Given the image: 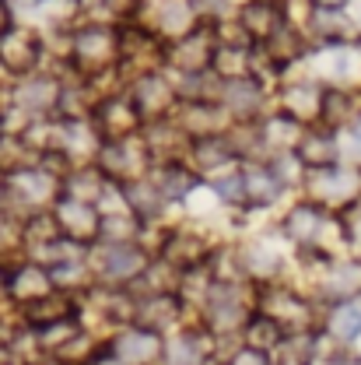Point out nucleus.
<instances>
[{
    "instance_id": "f257e3e1",
    "label": "nucleus",
    "mask_w": 361,
    "mask_h": 365,
    "mask_svg": "<svg viewBox=\"0 0 361 365\" xmlns=\"http://www.w3.org/2000/svg\"><path fill=\"white\" fill-rule=\"evenodd\" d=\"M151 257L144 253V246L137 242H105L102 260H98V274L109 288H130L137 277L147 271Z\"/></svg>"
},
{
    "instance_id": "f03ea898",
    "label": "nucleus",
    "mask_w": 361,
    "mask_h": 365,
    "mask_svg": "<svg viewBox=\"0 0 361 365\" xmlns=\"http://www.w3.org/2000/svg\"><path fill=\"white\" fill-rule=\"evenodd\" d=\"M109 348L116 351V359H123L127 365H155L165 355V337L147 330V327L127 323V327H120L113 334Z\"/></svg>"
},
{
    "instance_id": "7ed1b4c3",
    "label": "nucleus",
    "mask_w": 361,
    "mask_h": 365,
    "mask_svg": "<svg viewBox=\"0 0 361 365\" xmlns=\"http://www.w3.org/2000/svg\"><path fill=\"white\" fill-rule=\"evenodd\" d=\"M53 218H56V225H60V235H67V239H74V242H85L88 246V239H98V222H102V215L95 211V204L88 200H74V197H56V207H53Z\"/></svg>"
},
{
    "instance_id": "20e7f679",
    "label": "nucleus",
    "mask_w": 361,
    "mask_h": 365,
    "mask_svg": "<svg viewBox=\"0 0 361 365\" xmlns=\"http://www.w3.org/2000/svg\"><path fill=\"white\" fill-rule=\"evenodd\" d=\"M309 190L316 193V204H344L355 200L361 190V180L355 169L330 165V169H309Z\"/></svg>"
},
{
    "instance_id": "39448f33",
    "label": "nucleus",
    "mask_w": 361,
    "mask_h": 365,
    "mask_svg": "<svg viewBox=\"0 0 361 365\" xmlns=\"http://www.w3.org/2000/svg\"><path fill=\"white\" fill-rule=\"evenodd\" d=\"M179 313H182L179 292H155V295L137 299L134 323H137V327L155 330V334H165V330H172V323L179 319Z\"/></svg>"
},
{
    "instance_id": "423d86ee",
    "label": "nucleus",
    "mask_w": 361,
    "mask_h": 365,
    "mask_svg": "<svg viewBox=\"0 0 361 365\" xmlns=\"http://www.w3.org/2000/svg\"><path fill=\"white\" fill-rule=\"evenodd\" d=\"M4 292L18 306H25L32 299H43L49 292H56V284L49 277V267H43V264H21V267H14V271L4 277Z\"/></svg>"
},
{
    "instance_id": "0eeeda50",
    "label": "nucleus",
    "mask_w": 361,
    "mask_h": 365,
    "mask_svg": "<svg viewBox=\"0 0 361 365\" xmlns=\"http://www.w3.org/2000/svg\"><path fill=\"white\" fill-rule=\"evenodd\" d=\"M239 334H242V348L260 351V355H277L281 344H284V337H288V330L273 317H267L263 309H253Z\"/></svg>"
},
{
    "instance_id": "6e6552de",
    "label": "nucleus",
    "mask_w": 361,
    "mask_h": 365,
    "mask_svg": "<svg viewBox=\"0 0 361 365\" xmlns=\"http://www.w3.org/2000/svg\"><path fill=\"white\" fill-rule=\"evenodd\" d=\"M67 317H81V309L70 299V292H49L43 299H32V302L21 306V319H25L28 330H39V327H49V323Z\"/></svg>"
},
{
    "instance_id": "1a4fd4ad",
    "label": "nucleus",
    "mask_w": 361,
    "mask_h": 365,
    "mask_svg": "<svg viewBox=\"0 0 361 365\" xmlns=\"http://www.w3.org/2000/svg\"><path fill=\"white\" fill-rule=\"evenodd\" d=\"M326 225H330V218H326L323 204L305 200V204H295V207L288 211V218H284V235H288L291 242H298V246H313L319 235H323Z\"/></svg>"
},
{
    "instance_id": "9d476101",
    "label": "nucleus",
    "mask_w": 361,
    "mask_h": 365,
    "mask_svg": "<svg viewBox=\"0 0 361 365\" xmlns=\"http://www.w3.org/2000/svg\"><path fill=\"white\" fill-rule=\"evenodd\" d=\"M0 60L14 74L32 71V63L39 60V39L32 32H25V29H4L0 32Z\"/></svg>"
},
{
    "instance_id": "9b49d317",
    "label": "nucleus",
    "mask_w": 361,
    "mask_h": 365,
    "mask_svg": "<svg viewBox=\"0 0 361 365\" xmlns=\"http://www.w3.org/2000/svg\"><path fill=\"white\" fill-rule=\"evenodd\" d=\"M74 56L95 63V67H109L113 60H120V36L109 29H85L74 39Z\"/></svg>"
},
{
    "instance_id": "f8f14e48",
    "label": "nucleus",
    "mask_w": 361,
    "mask_h": 365,
    "mask_svg": "<svg viewBox=\"0 0 361 365\" xmlns=\"http://www.w3.org/2000/svg\"><path fill=\"white\" fill-rule=\"evenodd\" d=\"M295 155L305 169H330V165H340V144L333 130H313V134H302V140L295 144Z\"/></svg>"
},
{
    "instance_id": "ddd939ff",
    "label": "nucleus",
    "mask_w": 361,
    "mask_h": 365,
    "mask_svg": "<svg viewBox=\"0 0 361 365\" xmlns=\"http://www.w3.org/2000/svg\"><path fill=\"white\" fill-rule=\"evenodd\" d=\"M221 102L235 120H253L260 109V81L249 74L228 78V81H221Z\"/></svg>"
},
{
    "instance_id": "4468645a",
    "label": "nucleus",
    "mask_w": 361,
    "mask_h": 365,
    "mask_svg": "<svg viewBox=\"0 0 361 365\" xmlns=\"http://www.w3.org/2000/svg\"><path fill=\"white\" fill-rule=\"evenodd\" d=\"M246 204L253 207H271L273 200L284 193V182L273 176L271 165H256V169H246Z\"/></svg>"
},
{
    "instance_id": "2eb2a0df",
    "label": "nucleus",
    "mask_w": 361,
    "mask_h": 365,
    "mask_svg": "<svg viewBox=\"0 0 361 365\" xmlns=\"http://www.w3.org/2000/svg\"><path fill=\"white\" fill-rule=\"evenodd\" d=\"M151 182L158 186V193L165 200H182V197H189L197 190V173L179 165V162H162V169L155 173Z\"/></svg>"
},
{
    "instance_id": "dca6fc26",
    "label": "nucleus",
    "mask_w": 361,
    "mask_h": 365,
    "mask_svg": "<svg viewBox=\"0 0 361 365\" xmlns=\"http://www.w3.org/2000/svg\"><path fill=\"white\" fill-rule=\"evenodd\" d=\"M326 330L333 341L340 344H355L361 337V302L347 299V302H337L330 309V319H326Z\"/></svg>"
},
{
    "instance_id": "f3484780",
    "label": "nucleus",
    "mask_w": 361,
    "mask_h": 365,
    "mask_svg": "<svg viewBox=\"0 0 361 365\" xmlns=\"http://www.w3.org/2000/svg\"><path fill=\"white\" fill-rule=\"evenodd\" d=\"M319 102H323V88L316 85H291L284 88V113L295 116V120H319Z\"/></svg>"
},
{
    "instance_id": "a211bd4d",
    "label": "nucleus",
    "mask_w": 361,
    "mask_h": 365,
    "mask_svg": "<svg viewBox=\"0 0 361 365\" xmlns=\"http://www.w3.org/2000/svg\"><path fill=\"white\" fill-rule=\"evenodd\" d=\"M326 292L337 299V302H347L361 292V260H347V264H337L330 277H326Z\"/></svg>"
},
{
    "instance_id": "6ab92c4d",
    "label": "nucleus",
    "mask_w": 361,
    "mask_h": 365,
    "mask_svg": "<svg viewBox=\"0 0 361 365\" xmlns=\"http://www.w3.org/2000/svg\"><path fill=\"white\" fill-rule=\"evenodd\" d=\"M228 365H271V355H260V351H249V348H239V355Z\"/></svg>"
},
{
    "instance_id": "aec40b11",
    "label": "nucleus",
    "mask_w": 361,
    "mask_h": 365,
    "mask_svg": "<svg viewBox=\"0 0 361 365\" xmlns=\"http://www.w3.org/2000/svg\"><path fill=\"white\" fill-rule=\"evenodd\" d=\"M351 137H355V144L361 148V113L355 116V123H351Z\"/></svg>"
},
{
    "instance_id": "412c9836",
    "label": "nucleus",
    "mask_w": 361,
    "mask_h": 365,
    "mask_svg": "<svg viewBox=\"0 0 361 365\" xmlns=\"http://www.w3.org/2000/svg\"><path fill=\"white\" fill-rule=\"evenodd\" d=\"M4 21H7V7L0 4V32H4Z\"/></svg>"
},
{
    "instance_id": "4be33fe9",
    "label": "nucleus",
    "mask_w": 361,
    "mask_h": 365,
    "mask_svg": "<svg viewBox=\"0 0 361 365\" xmlns=\"http://www.w3.org/2000/svg\"><path fill=\"white\" fill-rule=\"evenodd\" d=\"M4 277H7V274H0V288H4Z\"/></svg>"
}]
</instances>
